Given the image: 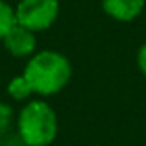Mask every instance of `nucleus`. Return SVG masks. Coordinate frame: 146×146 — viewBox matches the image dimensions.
<instances>
[{
	"instance_id": "nucleus-1",
	"label": "nucleus",
	"mask_w": 146,
	"mask_h": 146,
	"mask_svg": "<svg viewBox=\"0 0 146 146\" xmlns=\"http://www.w3.org/2000/svg\"><path fill=\"white\" fill-rule=\"evenodd\" d=\"M72 68L63 54L44 50L30 57L24 68V78L32 85L33 93L50 96L56 94L68 83Z\"/></svg>"
},
{
	"instance_id": "nucleus-2",
	"label": "nucleus",
	"mask_w": 146,
	"mask_h": 146,
	"mask_svg": "<svg viewBox=\"0 0 146 146\" xmlns=\"http://www.w3.org/2000/svg\"><path fill=\"white\" fill-rule=\"evenodd\" d=\"M19 135L26 146H46L57 135V118L46 102H28L19 113Z\"/></svg>"
},
{
	"instance_id": "nucleus-3",
	"label": "nucleus",
	"mask_w": 146,
	"mask_h": 146,
	"mask_svg": "<svg viewBox=\"0 0 146 146\" xmlns=\"http://www.w3.org/2000/svg\"><path fill=\"white\" fill-rule=\"evenodd\" d=\"M57 13V0H21L15 7V21L32 32H43L54 24Z\"/></svg>"
},
{
	"instance_id": "nucleus-4",
	"label": "nucleus",
	"mask_w": 146,
	"mask_h": 146,
	"mask_svg": "<svg viewBox=\"0 0 146 146\" xmlns=\"http://www.w3.org/2000/svg\"><path fill=\"white\" fill-rule=\"evenodd\" d=\"M33 33L35 32L24 28V26L19 24V22H15V24L7 30V33L2 39L4 46H6V50L11 56L26 57L35 50V35H33Z\"/></svg>"
},
{
	"instance_id": "nucleus-5",
	"label": "nucleus",
	"mask_w": 146,
	"mask_h": 146,
	"mask_svg": "<svg viewBox=\"0 0 146 146\" xmlns=\"http://www.w3.org/2000/svg\"><path fill=\"white\" fill-rule=\"evenodd\" d=\"M104 11L117 21H133L144 7V0H102Z\"/></svg>"
},
{
	"instance_id": "nucleus-6",
	"label": "nucleus",
	"mask_w": 146,
	"mask_h": 146,
	"mask_svg": "<svg viewBox=\"0 0 146 146\" xmlns=\"http://www.w3.org/2000/svg\"><path fill=\"white\" fill-rule=\"evenodd\" d=\"M32 93H33V89L28 83V80L24 78V74L13 78L9 83H7V94H9L11 98H15V100H26Z\"/></svg>"
},
{
	"instance_id": "nucleus-7",
	"label": "nucleus",
	"mask_w": 146,
	"mask_h": 146,
	"mask_svg": "<svg viewBox=\"0 0 146 146\" xmlns=\"http://www.w3.org/2000/svg\"><path fill=\"white\" fill-rule=\"evenodd\" d=\"M15 9H11L9 4H6L4 0H0V41L4 39V35L7 33V30L15 24Z\"/></svg>"
},
{
	"instance_id": "nucleus-8",
	"label": "nucleus",
	"mask_w": 146,
	"mask_h": 146,
	"mask_svg": "<svg viewBox=\"0 0 146 146\" xmlns=\"http://www.w3.org/2000/svg\"><path fill=\"white\" fill-rule=\"evenodd\" d=\"M9 117H11V109L4 104H0V129H4L9 124Z\"/></svg>"
},
{
	"instance_id": "nucleus-9",
	"label": "nucleus",
	"mask_w": 146,
	"mask_h": 146,
	"mask_svg": "<svg viewBox=\"0 0 146 146\" xmlns=\"http://www.w3.org/2000/svg\"><path fill=\"white\" fill-rule=\"evenodd\" d=\"M137 61H139V68H141V72H143V74L146 76V44H144V46L139 50Z\"/></svg>"
}]
</instances>
